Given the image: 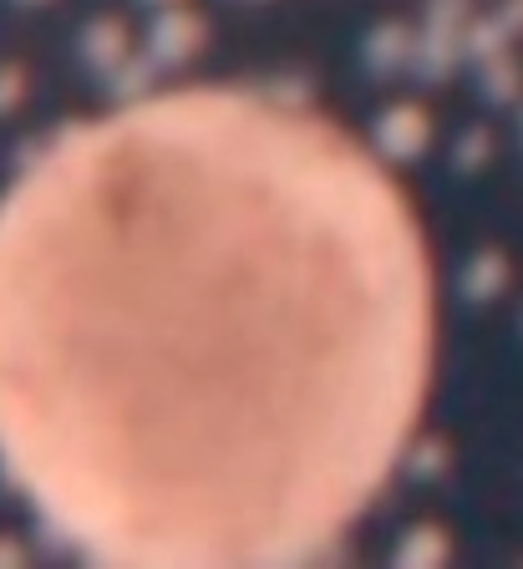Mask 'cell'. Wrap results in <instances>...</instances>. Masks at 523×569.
<instances>
[{
    "mask_svg": "<svg viewBox=\"0 0 523 569\" xmlns=\"http://www.w3.org/2000/svg\"><path fill=\"white\" fill-rule=\"evenodd\" d=\"M199 31L203 26L193 21V16H168V21H158V36H153V51L163 61H179L183 51L199 47Z\"/></svg>",
    "mask_w": 523,
    "mask_h": 569,
    "instance_id": "6da1fadb",
    "label": "cell"
},
{
    "mask_svg": "<svg viewBox=\"0 0 523 569\" xmlns=\"http://www.w3.org/2000/svg\"><path fill=\"white\" fill-rule=\"evenodd\" d=\"M422 138H428V128H422V118H416L412 107L386 112V122H381V142H386L392 153H416V148H422Z\"/></svg>",
    "mask_w": 523,
    "mask_h": 569,
    "instance_id": "7a4b0ae2",
    "label": "cell"
},
{
    "mask_svg": "<svg viewBox=\"0 0 523 569\" xmlns=\"http://www.w3.org/2000/svg\"><path fill=\"white\" fill-rule=\"evenodd\" d=\"M463 290L473 300H487V296H499L503 290V260L499 254H483V260H473L467 264V280H463Z\"/></svg>",
    "mask_w": 523,
    "mask_h": 569,
    "instance_id": "3957f363",
    "label": "cell"
},
{
    "mask_svg": "<svg viewBox=\"0 0 523 569\" xmlns=\"http://www.w3.org/2000/svg\"><path fill=\"white\" fill-rule=\"evenodd\" d=\"M416 555L442 559V555H447V545H442V539H437V533H432V529H422V533H412V539H406V545H402V565H412Z\"/></svg>",
    "mask_w": 523,
    "mask_h": 569,
    "instance_id": "277c9868",
    "label": "cell"
}]
</instances>
